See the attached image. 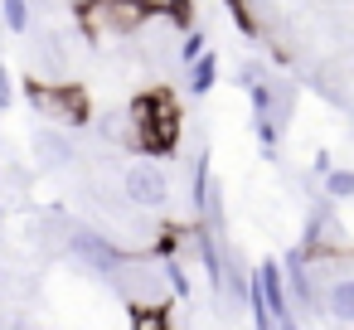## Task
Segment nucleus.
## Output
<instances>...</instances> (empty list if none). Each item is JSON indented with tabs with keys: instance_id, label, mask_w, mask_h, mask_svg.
<instances>
[{
	"instance_id": "19",
	"label": "nucleus",
	"mask_w": 354,
	"mask_h": 330,
	"mask_svg": "<svg viewBox=\"0 0 354 330\" xmlns=\"http://www.w3.org/2000/svg\"><path fill=\"white\" fill-rule=\"evenodd\" d=\"M277 330H301V320H281V325H277Z\"/></svg>"
},
{
	"instance_id": "9",
	"label": "nucleus",
	"mask_w": 354,
	"mask_h": 330,
	"mask_svg": "<svg viewBox=\"0 0 354 330\" xmlns=\"http://www.w3.org/2000/svg\"><path fill=\"white\" fill-rule=\"evenodd\" d=\"M214 83H218V54H204L199 64H189V93L194 98L214 93Z\"/></svg>"
},
{
	"instance_id": "1",
	"label": "nucleus",
	"mask_w": 354,
	"mask_h": 330,
	"mask_svg": "<svg viewBox=\"0 0 354 330\" xmlns=\"http://www.w3.org/2000/svg\"><path fill=\"white\" fill-rule=\"evenodd\" d=\"M127 146L131 151H146V156H165L180 146V112H175V98L170 93H141L131 107H127Z\"/></svg>"
},
{
	"instance_id": "16",
	"label": "nucleus",
	"mask_w": 354,
	"mask_h": 330,
	"mask_svg": "<svg viewBox=\"0 0 354 330\" xmlns=\"http://www.w3.org/2000/svg\"><path fill=\"white\" fill-rule=\"evenodd\" d=\"M238 83H243V88H257V83H267V68H262L257 59H248V64L238 68Z\"/></svg>"
},
{
	"instance_id": "17",
	"label": "nucleus",
	"mask_w": 354,
	"mask_h": 330,
	"mask_svg": "<svg viewBox=\"0 0 354 330\" xmlns=\"http://www.w3.org/2000/svg\"><path fill=\"white\" fill-rule=\"evenodd\" d=\"M15 102V83H10V73L0 68V107H10Z\"/></svg>"
},
{
	"instance_id": "2",
	"label": "nucleus",
	"mask_w": 354,
	"mask_h": 330,
	"mask_svg": "<svg viewBox=\"0 0 354 330\" xmlns=\"http://www.w3.org/2000/svg\"><path fill=\"white\" fill-rule=\"evenodd\" d=\"M64 248H68V257H73L78 267L97 272V277H112V272L122 267V257H127V248H117L107 233H97V228H88V223H73Z\"/></svg>"
},
{
	"instance_id": "12",
	"label": "nucleus",
	"mask_w": 354,
	"mask_h": 330,
	"mask_svg": "<svg viewBox=\"0 0 354 330\" xmlns=\"http://www.w3.org/2000/svg\"><path fill=\"white\" fill-rule=\"evenodd\" d=\"M325 199H354V170H330L325 175Z\"/></svg>"
},
{
	"instance_id": "3",
	"label": "nucleus",
	"mask_w": 354,
	"mask_h": 330,
	"mask_svg": "<svg viewBox=\"0 0 354 330\" xmlns=\"http://www.w3.org/2000/svg\"><path fill=\"white\" fill-rule=\"evenodd\" d=\"M25 98H30V107L44 112L54 127H83V122H88V98H83L78 88H59V83H35V78H30Z\"/></svg>"
},
{
	"instance_id": "8",
	"label": "nucleus",
	"mask_w": 354,
	"mask_h": 330,
	"mask_svg": "<svg viewBox=\"0 0 354 330\" xmlns=\"http://www.w3.org/2000/svg\"><path fill=\"white\" fill-rule=\"evenodd\" d=\"M30 151H35V165H39V170H64V165H73V141H68V131H59V127H39V131L30 136Z\"/></svg>"
},
{
	"instance_id": "10",
	"label": "nucleus",
	"mask_w": 354,
	"mask_h": 330,
	"mask_svg": "<svg viewBox=\"0 0 354 330\" xmlns=\"http://www.w3.org/2000/svg\"><path fill=\"white\" fill-rule=\"evenodd\" d=\"M209 190H214V180H209V156H199V161H194V180H189L194 214H204V209H209Z\"/></svg>"
},
{
	"instance_id": "20",
	"label": "nucleus",
	"mask_w": 354,
	"mask_h": 330,
	"mask_svg": "<svg viewBox=\"0 0 354 330\" xmlns=\"http://www.w3.org/2000/svg\"><path fill=\"white\" fill-rule=\"evenodd\" d=\"M349 282H354V277H349Z\"/></svg>"
},
{
	"instance_id": "15",
	"label": "nucleus",
	"mask_w": 354,
	"mask_h": 330,
	"mask_svg": "<svg viewBox=\"0 0 354 330\" xmlns=\"http://www.w3.org/2000/svg\"><path fill=\"white\" fill-rule=\"evenodd\" d=\"M199 59H204V35H194V30H189V35H185V44H180V64H199Z\"/></svg>"
},
{
	"instance_id": "4",
	"label": "nucleus",
	"mask_w": 354,
	"mask_h": 330,
	"mask_svg": "<svg viewBox=\"0 0 354 330\" xmlns=\"http://www.w3.org/2000/svg\"><path fill=\"white\" fill-rule=\"evenodd\" d=\"M78 15H83L88 35H131V30L146 25L151 10L141 6V0H88Z\"/></svg>"
},
{
	"instance_id": "6",
	"label": "nucleus",
	"mask_w": 354,
	"mask_h": 330,
	"mask_svg": "<svg viewBox=\"0 0 354 330\" xmlns=\"http://www.w3.org/2000/svg\"><path fill=\"white\" fill-rule=\"evenodd\" d=\"M281 277H286V291H291V306H301V311H310V315H320V301H325V291H320V282H315V267H310V257H306L301 248H286V262H281Z\"/></svg>"
},
{
	"instance_id": "5",
	"label": "nucleus",
	"mask_w": 354,
	"mask_h": 330,
	"mask_svg": "<svg viewBox=\"0 0 354 330\" xmlns=\"http://www.w3.org/2000/svg\"><path fill=\"white\" fill-rule=\"evenodd\" d=\"M122 194H127L136 209H165L170 180H165V170H160L156 161H136V165H127V175H122Z\"/></svg>"
},
{
	"instance_id": "11",
	"label": "nucleus",
	"mask_w": 354,
	"mask_h": 330,
	"mask_svg": "<svg viewBox=\"0 0 354 330\" xmlns=\"http://www.w3.org/2000/svg\"><path fill=\"white\" fill-rule=\"evenodd\" d=\"M0 20H6V30L25 35L30 30V0H0Z\"/></svg>"
},
{
	"instance_id": "13",
	"label": "nucleus",
	"mask_w": 354,
	"mask_h": 330,
	"mask_svg": "<svg viewBox=\"0 0 354 330\" xmlns=\"http://www.w3.org/2000/svg\"><path fill=\"white\" fill-rule=\"evenodd\" d=\"M248 102H252V117H272V122H277V102H272V83H257V88H248Z\"/></svg>"
},
{
	"instance_id": "7",
	"label": "nucleus",
	"mask_w": 354,
	"mask_h": 330,
	"mask_svg": "<svg viewBox=\"0 0 354 330\" xmlns=\"http://www.w3.org/2000/svg\"><path fill=\"white\" fill-rule=\"evenodd\" d=\"M252 282H257V291H262V301H267V315H272V325H281V320H296V306H291V291H286L281 262H262V267L252 272Z\"/></svg>"
},
{
	"instance_id": "18",
	"label": "nucleus",
	"mask_w": 354,
	"mask_h": 330,
	"mask_svg": "<svg viewBox=\"0 0 354 330\" xmlns=\"http://www.w3.org/2000/svg\"><path fill=\"white\" fill-rule=\"evenodd\" d=\"M310 170H315V175L325 180V175L335 170V161H330V151H315V161H310Z\"/></svg>"
},
{
	"instance_id": "14",
	"label": "nucleus",
	"mask_w": 354,
	"mask_h": 330,
	"mask_svg": "<svg viewBox=\"0 0 354 330\" xmlns=\"http://www.w3.org/2000/svg\"><path fill=\"white\" fill-rule=\"evenodd\" d=\"M131 330H170V320L160 306H146V311H131Z\"/></svg>"
}]
</instances>
